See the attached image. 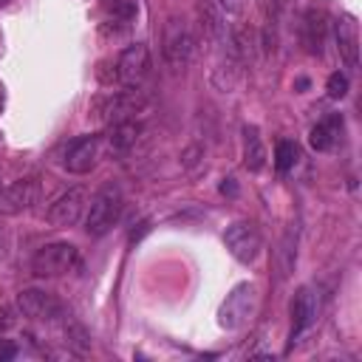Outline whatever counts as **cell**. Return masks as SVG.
I'll return each instance as SVG.
<instances>
[{"label": "cell", "instance_id": "obj_14", "mask_svg": "<svg viewBox=\"0 0 362 362\" xmlns=\"http://www.w3.org/2000/svg\"><path fill=\"white\" fill-rule=\"evenodd\" d=\"M339 133H342V122H339V116H328V119H322L320 124L311 127V133H308V144H311L317 153H328V150L337 147Z\"/></svg>", "mask_w": 362, "mask_h": 362}, {"label": "cell", "instance_id": "obj_2", "mask_svg": "<svg viewBox=\"0 0 362 362\" xmlns=\"http://www.w3.org/2000/svg\"><path fill=\"white\" fill-rule=\"evenodd\" d=\"M74 269H79V249L65 240L42 246L31 260V272L37 277H59Z\"/></svg>", "mask_w": 362, "mask_h": 362}, {"label": "cell", "instance_id": "obj_3", "mask_svg": "<svg viewBox=\"0 0 362 362\" xmlns=\"http://www.w3.org/2000/svg\"><path fill=\"white\" fill-rule=\"evenodd\" d=\"M257 308V288L252 283H238L226 300L221 303V311H218V322L223 328H240Z\"/></svg>", "mask_w": 362, "mask_h": 362}, {"label": "cell", "instance_id": "obj_17", "mask_svg": "<svg viewBox=\"0 0 362 362\" xmlns=\"http://www.w3.org/2000/svg\"><path fill=\"white\" fill-rule=\"evenodd\" d=\"M201 25H204V34L212 40V42H223L226 40V23H223V14L221 8H215L212 3H201Z\"/></svg>", "mask_w": 362, "mask_h": 362}, {"label": "cell", "instance_id": "obj_1", "mask_svg": "<svg viewBox=\"0 0 362 362\" xmlns=\"http://www.w3.org/2000/svg\"><path fill=\"white\" fill-rule=\"evenodd\" d=\"M122 204H124L122 189L116 184H105L90 198V209H88V218H85V232L93 235V238H102L105 232H110L113 223L122 215Z\"/></svg>", "mask_w": 362, "mask_h": 362}, {"label": "cell", "instance_id": "obj_19", "mask_svg": "<svg viewBox=\"0 0 362 362\" xmlns=\"http://www.w3.org/2000/svg\"><path fill=\"white\" fill-rule=\"evenodd\" d=\"M102 8L116 20V23H130L139 11V0H102Z\"/></svg>", "mask_w": 362, "mask_h": 362}, {"label": "cell", "instance_id": "obj_18", "mask_svg": "<svg viewBox=\"0 0 362 362\" xmlns=\"http://www.w3.org/2000/svg\"><path fill=\"white\" fill-rule=\"evenodd\" d=\"M297 158H300L297 141H291V139L277 141V147H274V167H277V173H288L297 164Z\"/></svg>", "mask_w": 362, "mask_h": 362}, {"label": "cell", "instance_id": "obj_4", "mask_svg": "<svg viewBox=\"0 0 362 362\" xmlns=\"http://www.w3.org/2000/svg\"><path fill=\"white\" fill-rule=\"evenodd\" d=\"M195 54V34L189 28V23L173 17L164 28V59L173 68H184Z\"/></svg>", "mask_w": 362, "mask_h": 362}, {"label": "cell", "instance_id": "obj_6", "mask_svg": "<svg viewBox=\"0 0 362 362\" xmlns=\"http://www.w3.org/2000/svg\"><path fill=\"white\" fill-rule=\"evenodd\" d=\"M113 71H116V82H122L124 88H139L150 74V51H147V45L144 42L127 45L119 54Z\"/></svg>", "mask_w": 362, "mask_h": 362}, {"label": "cell", "instance_id": "obj_8", "mask_svg": "<svg viewBox=\"0 0 362 362\" xmlns=\"http://www.w3.org/2000/svg\"><path fill=\"white\" fill-rule=\"evenodd\" d=\"M102 156V139L99 136H79L65 150V170L74 175H85L96 167Z\"/></svg>", "mask_w": 362, "mask_h": 362}, {"label": "cell", "instance_id": "obj_9", "mask_svg": "<svg viewBox=\"0 0 362 362\" xmlns=\"http://www.w3.org/2000/svg\"><path fill=\"white\" fill-rule=\"evenodd\" d=\"M17 308L23 317L31 320H57L62 317V305L54 294L42 291V288H25L17 294Z\"/></svg>", "mask_w": 362, "mask_h": 362}, {"label": "cell", "instance_id": "obj_27", "mask_svg": "<svg viewBox=\"0 0 362 362\" xmlns=\"http://www.w3.org/2000/svg\"><path fill=\"white\" fill-rule=\"evenodd\" d=\"M0 189H3V184H0Z\"/></svg>", "mask_w": 362, "mask_h": 362}, {"label": "cell", "instance_id": "obj_15", "mask_svg": "<svg viewBox=\"0 0 362 362\" xmlns=\"http://www.w3.org/2000/svg\"><path fill=\"white\" fill-rule=\"evenodd\" d=\"M139 133H141V124L136 119H127V122H116L110 124V133H107V144L113 153H127L136 141H139Z\"/></svg>", "mask_w": 362, "mask_h": 362}, {"label": "cell", "instance_id": "obj_23", "mask_svg": "<svg viewBox=\"0 0 362 362\" xmlns=\"http://www.w3.org/2000/svg\"><path fill=\"white\" fill-rule=\"evenodd\" d=\"M17 356V345L11 342V339H3L0 337V362H8V359H14Z\"/></svg>", "mask_w": 362, "mask_h": 362}, {"label": "cell", "instance_id": "obj_16", "mask_svg": "<svg viewBox=\"0 0 362 362\" xmlns=\"http://www.w3.org/2000/svg\"><path fill=\"white\" fill-rule=\"evenodd\" d=\"M243 164H246V170H252V173H257V170H263V164H266V150H263V141H260V133H257V127H243Z\"/></svg>", "mask_w": 362, "mask_h": 362}, {"label": "cell", "instance_id": "obj_21", "mask_svg": "<svg viewBox=\"0 0 362 362\" xmlns=\"http://www.w3.org/2000/svg\"><path fill=\"white\" fill-rule=\"evenodd\" d=\"M65 337H68V345L76 351V354H85L88 348H90V339H88V334H85V328L82 325H76V322H65Z\"/></svg>", "mask_w": 362, "mask_h": 362}, {"label": "cell", "instance_id": "obj_7", "mask_svg": "<svg viewBox=\"0 0 362 362\" xmlns=\"http://www.w3.org/2000/svg\"><path fill=\"white\" fill-rule=\"evenodd\" d=\"M147 99L139 93V90H122V93H110L105 99L96 102V116L107 124H116V122H127L133 119L139 110H144Z\"/></svg>", "mask_w": 362, "mask_h": 362}, {"label": "cell", "instance_id": "obj_10", "mask_svg": "<svg viewBox=\"0 0 362 362\" xmlns=\"http://www.w3.org/2000/svg\"><path fill=\"white\" fill-rule=\"evenodd\" d=\"M40 195V184L34 178L25 181H14L8 187L0 189V215H20L25 209H31L37 204Z\"/></svg>", "mask_w": 362, "mask_h": 362}, {"label": "cell", "instance_id": "obj_20", "mask_svg": "<svg viewBox=\"0 0 362 362\" xmlns=\"http://www.w3.org/2000/svg\"><path fill=\"white\" fill-rule=\"evenodd\" d=\"M325 17L322 14H317V11H308V17H305V45H308V51H314V54H320V42H322V28H325V23H322Z\"/></svg>", "mask_w": 362, "mask_h": 362}, {"label": "cell", "instance_id": "obj_22", "mask_svg": "<svg viewBox=\"0 0 362 362\" xmlns=\"http://www.w3.org/2000/svg\"><path fill=\"white\" fill-rule=\"evenodd\" d=\"M348 88H351V82H348V76L339 74V71H334V74L328 76V82H325V90H328L331 99H342V96H348Z\"/></svg>", "mask_w": 362, "mask_h": 362}, {"label": "cell", "instance_id": "obj_11", "mask_svg": "<svg viewBox=\"0 0 362 362\" xmlns=\"http://www.w3.org/2000/svg\"><path fill=\"white\" fill-rule=\"evenodd\" d=\"M82 206H85V189L82 187H71L68 192H62L51 209H48V221L54 226H74L82 215Z\"/></svg>", "mask_w": 362, "mask_h": 362}, {"label": "cell", "instance_id": "obj_26", "mask_svg": "<svg viewBox=\"0 0 362 362\" xmlns=\"http://www.w3.org/2000/svg\"><path fill=\"white\" fill-rule=\"evenodd\" d=\"M0 3H8V0H0Z\"/></svg>", "mask_w": 362, "mask_h": 362}, {"label": "cell", "instance_id": "obj_24", "mask_svg": "<svg viewBox=\"0 0 362 362\" xmlns=\"http://www.w3.org/2000/svg\"><path fill=\"white\" fill-rule=\"evenodd\" d=\"M218 3H221V11H229V14H238L246 6V0H218Z\"/></svg>", "mask_w": 362, "mask_h": 362}, {"label": "cell", "instance_id": "obj_12", "mask_svg": "<svg viewBox=\"0 0 362 362\" xmlns=\"http://www.w3.org/2000/svg\"><path fill=\"white\" fill-rule=\"evenodd\" d=\"M317 311H320L317 291L311 286H300L297 294L291 297V337L294 334H303L317 320Z\"/></svg>", "mask_w": 362, "mask_h": 362}, {"label": "cell", "instance_id": "obj_5", "mask_svg": "<svg viewBox=\"0 0 362 362\" xmlns=\"http://www.w3.org/2000/svg\"><path fill=\"white\" fill-rule=\"evenodd\" d=\"M223 243H226V249H229V255H232L235 260L252 263V260L260 255L263 238H260V229H257L252 221H235L232 226H226Z\"/></svg>", "mask_w": 362, "mask_h": 362}, {"label": "cell", "instance_id": "obj_25", "mask_svg": "<svg viewBox=\"0 0 362 362\" xmlns=\"http://www.w3.org/2000/svg\"><path fill=\"white\" fill-rule=\"evenodd\" d=\"M221 192H223V195H235V192H238V184H235V178H223V184H221Z\"/></svg>", "mask_w": 362, "mask_h": 362}, {"label": "cell", "instance_id": "obj_13", "mask_svg": "<svg viewBox=\"0 0 362 362\" xmlns=\"http://www.w3.org/2000/svg\"><path fill=\"white\" fill-rule=\"evenodd\" d=\"M334 37H337V48H339V57L345 59V65L359 68V28L351 14H345L334 23Z\"/></svg>", "mask_w": 362, "mask_h": 362}]
</instances>
